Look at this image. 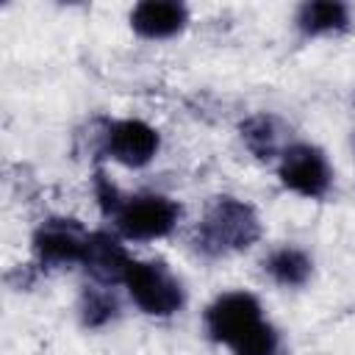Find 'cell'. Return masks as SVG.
<instances>
[{
	"mask_svg": "<svg viewBox=\"0 0 355 355\" xmlns=\"http://www.w3.org/2000/svg\"><path fill=\"white\" fill-rule=\"evenodd\" d=\"M205 333L233 355H277L280 336L250 291H225L205 308Z\"/></svg>",
	"mask_w": 355,
	"mask_h": 355,
	"instance_id": "cell-1",
	"label": "cell"
},
{
	"mask_svg": "<svg viewBox=\"0 0 355 355\" xmlns=\"http://www.w3.org/2000/svg\"><path fill=\"white\" fill-rule=\"evenodd\" d=\"M261 239V219L255 208L236 197H216L197 225V250L202 255H230L250 250Z\"/></svg>",
	"mask_w": 355,
	"mask_h": 355,
	"instance_id": "cell-2",
	"label": "cell"
},
{
	"mask_svg": "<svg viewBox=\"0 0 355 355\" xmlns=\"http://www.w3.org/2000/svg\"><path fill=\"white\" fill-rule=\"evenodd\" d=\"M122 286L147 316H172L186 302L180 280L161 261H130Z\"/></svg>",
	"mask_w": 355,
	"mask_h": 355,
	"instance_id": "cell-3",
	"label": "cell"
},
{
	"mask_svg": "<svg viewBox=\"0 0 355 355\" xmlns=\"http://www.w3.org/2000/svg\"><path fill=\"white\" fill-rule=\"evenodd\" d=\"M180 219V202H175L166 194H133L119 202L114 211L116 230L130 241H153L164 239L175 230Z\"/></svg>",
	"mask_w": 355,
	"mask_h": 355,
	"instance_id": "cell-4",
	"label": "cell"
},
{
	"mask_svg": "<svg viewBox=\"0 0 355 355\" xmlns=\"http://www.w3.org/2000/svg\"><path fill=\"white\" fill-rule=\"evenodd\" d=\"M277 178L288 191L308 197V200H322L333 186L330 161L324 158V153L319 147L305 144V141L288 144L283 150Z\"/></svg>",
	"mask_w": 355,
	"mask_h": 355,
	"instance_id": "cell-5",
	"label": "cell"
},
{
	"mask_svg": "<svg viewBox=\"0 0 355 355\" xmlns=\"http://www.w3.org/2000/svg\"><path fill=\"white\" fill-rule=\"evenodd\" d=\"M89 233L75 219H47L33 233V252L42 266L64 269L83 263Z\"/></svg>",
	"mask_w": 355,
	"mask_h": 355,
	"instance_id": "cell-6",
	"label": "cell"
},
{
	"mask_svg": "<svg viewBox=\"0 0 355 355\" xmlns=\"http://www.w3.org/2000/svg\"><path fill=\"white\" fill-rule=\"evenodd\" d=\"M161 147V136L144 119H116L103 133V150L122 166H147Z\"/></svg>",
	"mask_w": 355,
	"mask_h": 355,
	"instance_id": "cell-7",
	"label": "cell"
},
{
	"mask_svg": "<svg viewBox=\"0 0 355 355\" xmlns=\"http://www.w3.org/2000/svg\"><path fill=\"white\" fill-rule=\"evenodd\" d=\"M130 255L125 252V247L119 244L116 236L105 233V230H94L86 239V252H83V269L94 277V283L100 286H114L125 280V272L130 266Z\"/></svg>",
	"mask_w": 355,
	"mask_h": 355,
	"instance_id": "cell-8",
	"label": "cell"
},
{
	"mask_svg": "<svg viewBox=\"0 0 355 355\" xmlns=\"http://www.w3.org/2000/svg\"><path fill=\"white\" fill-rule=\"evenodd\" d=\"M189 22V8L178 0H144L130 11V28L150 42L178 36Z\"/></svg>",
	"mask_w": 355,
	"mask_h": 355,
	"instance_id": "cell-9",
	"label": "cell"
},
{
	"mask_svg": "<svg viewBox=\"0 0 355 355\" xmlns=\"http://www.w3.org/2000/svg\"><path fill=\"white\" fill-rule=\"evenodd\" d=\"M294 25L302 36H330L349 28V8L338 0H311L297 8Z\"/></svg>",
	"mask_w": 355,
	"mask_h": 355,
	"instance_id": "cell-10",
	"label": "cell"
},
{
	"mask_svg": "<svg viewBox=\"0 0 355 355\" xmlns=\"http://www.w3.org/2000/svg\"><path fill=\"white\" fill-rule=\"evenodd\" d=\"M241 141L258 161L280 158L288 144H283V125L272 114H252L241 122Z\"/></svg>",
	"mask_w": 355,
	"mask_h": 355,
	"instance_id": "cell-11",
	"label": "cell"
},
{
	"mask_svg": "<svg viewBox=\"0 0 355 355\" xmlns=\"http://www.w3.org/2000/svg\"><path fill=\"white\" fill-rule=\"evenodd\" d=\"M263 269L269 272V277L277 283V286H286V288H300L308 283L311 277V258L300 250V247H277L275 252H269V258L263 261Z\"/></svg>",
	"mask_w": 355,
	"mask_h": 355,
	"instance_id": "cell-12",
	"label": "cell"
},
{
	"mask_svg": "<svg viewBox=\"0 0 355 355\" xmlns=\"http://www.w3.org/2000/svg\"><path fill=\"white\" fill-rule=\"evenodd\" d=\"M119 305L116 297L108 291V286H97V288H86L83 300H80V319L86 327H103L111 319H116Z\"/></svg>",
	"mask_w": 355,
	"mask_h": 355,
	"instance_id": "cell-13",
	"label": "cell"
}]
</instances>
